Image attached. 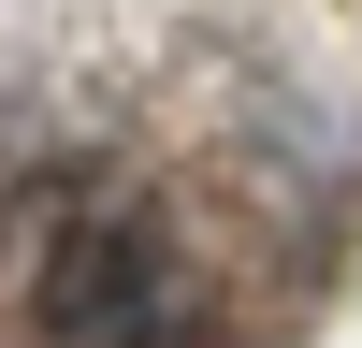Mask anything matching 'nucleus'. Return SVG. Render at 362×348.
Wrapping results in <instances>:
<instances>
[{"label":"nucleus","instance_id":"nucleus-1","mask_svg":"<svg viewBox=\"0 0 362 348\" xmlns=\"http://www.w3.org/2000/svg\"><path fill=\"white\" fill-rule=\"evenodd\" d=\"M44 319L73 348H145L160 334V247H145L131 218H87L73 261H58V290H44Z\"/></svg>","mask_w":362,"mask_h":348}]
</instances>
